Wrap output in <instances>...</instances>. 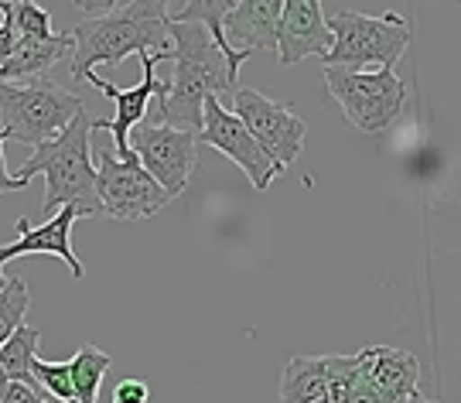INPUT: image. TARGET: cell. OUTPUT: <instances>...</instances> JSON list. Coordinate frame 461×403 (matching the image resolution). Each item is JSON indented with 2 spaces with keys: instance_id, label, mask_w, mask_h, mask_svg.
Listing matches in <instances>:
<instances>
[{
  "instance_id": "1",
  "label": "cell",
  "mask_w": 461,
  "mask_h": 403,
  "mask_svg": "<svg viewBox=\"0 0 461 403\" xmlns=\"http://www.w3.org/2000/svg\"><path fill=\"white\" fill-rule=\"evenodd\" d=\"M167 34H171L175 76L171 79L158 76V89H154L144 123L198 134L202 130V103L212 96L222 110H230L236 76L230 72L226 55L215 45L212 31L205 24L167 17Z\"/></svg>"
},
{
  "instance_id": "2",
  "label": "cell",
  "mask_w": 461,
  "mask_h": 403,
  "mask_svg": "<svg viewBox=\"0 0 461 403\" xmlns=\"http://www.w3.org/2000/svg\"><path fill=\"white\" fill-rule=\"evenodd\" d=\"M83 21L72 38V79L83 83L96 66H120L131 55H150L171 62L165 0H127V4H79Z\"/></svg>"
},
{
  "instance_id": "3",
  "label": "cell",
  "mask_w": 461,
  "mask_h": 403,
  "mask_svg": "<svg viewBox=\"0 0 461 403\" xmlns=\"http://www.w3.org/2000/svg\"><path fill=\"white\" fill-rule=\"evenodd\" d=\"M89 140H93V117L83 110L72 117V123L62 134L51 137L41 148H34L32 157L21 165V171L14 175L21 182H32L34 175H45L41 212L55 216L59 209H79L83 219L103 216Z\"/></svg>"
},
{
  "instance_id": "4",
  "label": "cell",
  "mask_w": 461,
  "mask_h": 403,
  "mask_svg": "<svg viewBox=\"0 0 461 403\" xmlns=\"http://www.w3.org/2000/svg\"><path fill=\"white\" fill-rule=\"evenodd\" d=\"M331 31V51L325 55V68L366 72V66L393 68L411 45L413 28L403 14H356L339 11L325 17Z\"/></svg>"
},
{
  "instance_id": "5",
  "label": "cell",
  "mask_w": 461,
  "mask_h": 403,
  "mask_svg": "<svg viewBox=\"0 0 461 403\" xmlns=\"http://www.w3.org/2000/svg\"><path fill=\"white\" fill-rule=\"evenodd\" d=\"M86 106L76 93H68L51 79H32V83L7 85L0 83V130L7 140H21L28 148H41L51 137L66 130L76 113Z\"/></svg>"
},
{
  "instance_id": "6",
  "label": "cell",
  "mask_w": 461,
  "mask_h": 403,
  "mask_svg": "<svg viewBox=\"0 0 461 403\" xmlns=\"http://www.w3.org/2000/svg\"><path fill=\"white\" fill-rule=\"evenodd\" d=\"M325 85L331 100L342 106L348 123L363 134H383L407 106V85L393 68H376V72L325 68Z\"/></svg>"
},
{
  "instance_id": "7",
  "label": "cell",
  "mask_w": 461,
  "mask_h": 403,
  "mask_svg": "<svg viewBox=\"0 0 461 403\" xmlns=\"http://www.w3.org/2000/svg\"><path fill=\"white\" fill-rule=\"evenodd\" d=\"M230 113L264 148V154L270 157V165L277 168V175H284L304 151L308 127H304L301 117H294L291 106L274 103L270 96L257 93V89H236L230 103Z\"/></svg>"
},
{
  "instance_id": "8",
  "label": "cell",
  "mask_w": 461,
  "mask_h": 403,
  "mask_svg": "<svg viewBox=\"0 0 461 403\" xmlns=\"http://www.w3.org/2000/svg\"><path fill=\"white\" fill-rule=\"evenodd\" d=\"M127 148L167 199L182 195L198 168V134H188V130L154 127L140 120L127 134Z\"/></svg>"
},
{
  "instance_id": "9",
  "label": "cell",
  "mask_w": 461,
  "mask_h": 403,
  "mask_svg": "<svg viewBox=\"0 0 461 403\" xmlns=\"http://www.w3.org/2000/svg\"><path fill=\"white\" fill-rule=\"evenodd\" d=\"M96 195L103 216L120 222L158 216L171 202L148 171L137 165L133 154L120 161L113 151H96Z\"/></svg>"
},
{
  "instance_id": "10",
  "label": "cell",
  "mask_w": 461,
  "mask_h": 403,
  "mask_svg": "<svg viewBox=\"0 0 461 403\" xmlns=\"http://www.w3.org/2000/svg\"><path fill=\"white\" fill-rule=\"evenodd\" d=\"M209 144L215 151H222L230 161H236L240 168L247 171L249 185L257 192H267L270 182L277 178V168L270 165V157L264 154V148L253 140L247 127L232 117L230 110H222L219 103L209 96L202 103V130H198V148Z\"/></svg>"
},
{
  "instance_id": "11",
  "label": "cell",
  "mask_w": 461,
  "mask_h": 403,
  "mask_svg": "<svg viewBox=\"0 0 461 403\" xmlns=\"http://www.w3.org/2000/svg\"><path fill=\"white\" fill-rule=\"evenodd\" d=\"M331 51V31L325 24V7L318 0H284L277 24V58L297 66L304 58H321Z\"/></svg>"
},
{
  "instance_id": "12",
  "label": "cell",
  "mask_w": 461,
  "mask_h": 403,
  "mask_svg": "<svg viewBox=\"0 0 461 403\" xmlns=\"http://www.w3.org/2000/svg\"><path fill=\"white\" fill-rule=\"evenodd\" d=\"M140 66H144V79H140L137 85H131V89H120V85L106 83V79H99L96 72L86 76V83H93L103 96H110V100L116 103V117L113 120H93V134H96V130H110V134L116 137V148H120V161L131 157L127 134H131L140 120L148 117V106H150V100H154V89H158V66H161V58L144 55Z\"/></svg>"
},
{
  "instance_id": "13",
  "label": "cell",
  "mask_w": 461,
  "mask_h": 403,
  "mask_svg": "<svg viewBox=\"0 0 461 403\" xmlns=\"http://www.w3.org/2000/svg\"><path fill=\"white\" fill-rule=\"evenodd\" d=\"M284 0H230L219 17V31L232 51H277V24Z\"/></svg>"
},
{
  "instance_id": "14",
  "label": "cell",
  "mask_w": 461,
  "mask_h": 403,
  "mask_svg": "<svg viewBox=\"0 0 461 403\" xmlns=\"http://www.w3.org/2000/svg\"><path fill=\"white\" fill-rule=\"evenodd\" d=\"M76 219H83L79 209H59L38 229L28 219H17V239L7 243V246H0V264H7L14 256H24V253H51V256H59L66 264L76 281H83V264H79V256L72 253V243H68V233H72Z\"/></svg>"
},
{
  "instance_id": "15",
  "label": "cell",
  "mask_w": 461,
  "mask_h": 403,
  "mask_svg": "<svg viewBox=\"0 0 461 403\" xmlns=\"http://www.w3.org/2000/svg\"><path fill=\"white\" fill-rule=\"evenodd\" d=\"M366 376L379 403H411L420 393V363L403 349L366 345Z\"/></svg>"
},
{
  "instance_id": "16",
  "label": "cell",
  "mask_w": 461,
  "mask_h": 403,
  "mask_svg": "<svg viewBox=\"0 0 461 403\" xmlns=\"http://www.w3.org/2000/svg\"><path fill=\"white\" fill-rule=\"evenodd\" d=\"M359 363L356 355H294L284 376H280V403H314L325 390L331 387V380H339L346 370H352Z\"/></svg>"
},
{
  "instance_id": "17",
  "label": "cell",
  "mask_w": 461,
  "mask_h": 403,
  "mask_svg": "<svg viewBox=\"0 0 461 403\" xmlns=\"http://www.w3.org/2000/svg\"><path fill=\"white\" fill-rule=\"evenodd\" d=\"M72 51V38L66 31L49 38V41H17L7 58H0V83L17 85L45 79L55 62H62Z\"/></svg>"
},
{
  "instance_id": "18",
  "label": "cell",
  "mask_w": 461,
  "mask_h": 403,
  "mask_svg": "<svg viewBox=\"0 0 461 403\" xmlns=\"http://www.w3.org/2000/svg\"><path fill=\"white\" fill-rule=\"evenodd\" d=\"M113 359L96 349L93 342H86L79 353L68 359V376H72V393L76 403H96L99 387H103V376L110 372Z\"/></svg>"
},
{
  "instance_id": "19",
  "label": "cell",
  "mask_w": 461,
  "mask_h": 403,
  "mask_svg": "<svg viewBox=\"0 0 461 403\" xmlns=\"http://www.w3.org/2000/svg\"><path fill=\"white\" fill-rule=\"evenodd\" d=\"M38 342H41L38 328L21 325L14 336L0 345V370L7 372L11 383H24V387L38 390V383H34V376H32V363H34V355H38Z\"/></svg>"
},
{
  "instance_id": "20",
  "label": "cell",
  "mask_w": 461,
  "mask_h": 403,
  "mask_svg": "<svg viewBox=\"0 0 461 403\" xmlns=\"http://www.w3.org/2000/svg\"><path fill=\"white\" fill-rule=\"evenodd\" d=\"M0 14H4V28L14 34L17 41H49V38H55L51 14L32 0H0Z\"/></svg>"
},
{
  "instance_id": "21",
  "label": "cell",
  "mask_w": 461,
  "mask_h": 403,
  "mask_svg": "<svg viewBox=\"0 0 461 403\" xmlns=\"http://www.w3.org/2000/svg\"><path fill=\"white\" fill-rule=\"evenodd\" d=\"M28 308H32V291L21 277H11L7 287L0 291V345L24 325Z\"/></svg>"
},
{
  "instance_id": "22",
  "label": "cell",
  "mask_w": 461,
  "mask_h": 403,
  "mask_svg": "<svg viewBox=\"0 0 461 403\" xmlns=\"http://www.w3.org/2000/svg\"><path fill=\"white\" fill-rule=\"evenodd\" d=\"M32 376H34V383H41L51 397H59L62 403H76L72 376H68V363H49V359H38V355H34Z\"/></svg>"
},
{
  "instance_id": "23",
  "label": "cell",
  "mask_w": 461,
  "mask_h": 403,
  "mask_svg": "<svg viewBox=\"0 0 461 403\" xmlns=\"http://www.w3.org/2000/svg\"><path fill=\"white\" fill-rule=\"evenodd\" d=\"M346 403H379L376 390L369 387V376H366V349H359V366H356V376H352V390H348Z\"/></svg>"
},
{
  "instance_id": "24",
  "label": "cell",
  "mask_w": 461,
  "mask_h": 403,
  "mask_svg": "<svg viewBox=\"0 0 461 403\" xmlns=\"http://www.w3.org/2000/svg\"><path fill=\"white\" fill-rule=\"evenodd\" d=\"M148 400H150V390L144 380L127 376V380H120L113 387V403H148Z\"/></svg>"
},
{
  "instance_id": "25",
  "label": "cell",
  "mask_w": 461,
  "mask_h": 403,
  "mask_svg": "<svg viewBox=\"0 0 461 403\" xmlns=\"http://www.w3.org/2000/svg\"><path fill=\"white\" fill-rule=\"evenodd\" d=\"M356 366H359V363H356ZM356 366L342 372L339 380H331V387L325 390V393H321V397H318L314 403H346L348 400V390H352V376H356Z\"/></svg>"
},
{
  "instance_id": "26",
  "label": "cell",
  "mask_w": 461,
  "mask_h": 403,
  "mask_svg": "<svg viewBox=\"0 0 461 403\" xmlns=\"http://www.w3.org/2000/svg\"><path fill=\"white\" fill-rule=\"evenodd\" d=\"M0 403H49L41 400V393L34 387H24V383H7L4 393H0Z\"/></svg>"
},
{
  "instance_id": "27",
  "label": "cell",
  "mask_w": 461,
  "mask_h": 403,
  "mask_svg": "<svg viewBox=\"0 0 461 403\" xmlns=\"http://www.w3.org/2000/svg\"><path fill=\"white\" fill-rule=\"evenodd\" d=\"M4 140H7V134L0 130V148H4ZM17 188H28V182L11 178V171L4 168V151H0V192H17Z\"/></svg>"
},
{
  "instance_id": "28",
  "label": "cell",
  "mask_w": 461,
  "mask_h": 403,
  "mask_svg": "<svg viewBox=\"0 0 461 403\" xmlns=\"http://www.w3.org/2000/svg\"><path fill=\"white\" fill-rule=\"evenodd\" d=\"M7 383H11V380H7V372L0 370V393H4V387H7Z\"/></svg>"
},
{
  "instance_id": "29",
  "label": "cell",
  "mask_w": 461,
  "mask_h": 403,
  "mask_svg": "<svg viewBox=\"0 0 461 403\" xmlns=\"http://www.w3.org/2000/svg\"><path fill=\"white\" fill-rule=\"evenodd\" d=\"M7 281H11V277H7V273H4V270H0V291H4V287H7Z\"/></svg>"
},
{
  "instance_id": "30",
  "label": "cell",
  "mask_w": 461,
  "mask_h": 403,
  "mask_svg": "<svg viewBox=\"0 0 461 403\" xmlns=\"http://www.w3.org/2000/svg\"><path fill=\"white\" fill-rule=\"evenodd\" d=\"M411 403H438V400H424V397H420V393H417V397H413Z\"/></svg>"
}]
</instances>
